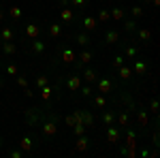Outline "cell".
<instances>
[{
	"mask_svg": "<svg viewBox=\"0 0 160 158\" xmlns=\"http://www.w3.org/2000/svg\"><path fill=\"white\" fill-rule=\"evenodd\" d=\"M94 85H96V92H98V94H105V96L111 94L113 90H115V83H113V79L107 77V75H103V77L98 75V79H96Z\"/></svg>",
	"mask_w": 160,
	"mask_h": 158,
	"instance_id": "1",
	"label": "cell"
},
{
	"mask_svg": "<svg viewBox=\"0 0 160 158\" xmlns=\"http://www.w3.org/2000/svg\"><path fill=\"white\" fill-rule=\"evenodd\" d=\"M58 135V118L51 113L49 120L43 122V137H56Z\"/></svg>",
	"mask_w": 160,
	"mask_h": 158,
	"instance_id": "2",
	"label": "cell"
},
{
	"mask_svg": "<svg viewBox=\"0 0 160 158\" xmlns=\"http://www.w3.org/2000/svg\"><path fill=\"white\" fill-rule=\"evenodd\" d=\"M92 60H94V51L83 49V51H79V54H77V60H75L73 64H75V69H77V71H81L83 66H88V64L92 62Z\"/></svg>",
	"mask_w": 160,
	"mask_h": 158,
	"instance_id": "3",
	"label": "cell"
},
{
	"mask_svg": "<svg viewBox=\"0 0 160 158\" xmlns=\"http://www.w3.org/2000/svg\"><path fill=\"white\" fill-rule=\"evenodd\" d=\"M64 85H66L68 92H79V88H81V75H79V71L68 75V77L64 79Z\"/></svg>",
	"mask_w": 160,
	"mask_h": 158,
	"instance_id": "4",
	"label": "cell"
},
{
	"mask_svg": "<svg viewBox=\"0 0 160 158\" xmlns=\"http://www.w3.org/2000/svg\"><path fill=\"white\" fill-rule=\"evenodd\" d=\"M79 75H81V81H85V83H90V85H94L96 79H98V71L92 69V66H83V69L79 71Z\"/></svg>",
	"mask_w": 160,
	"mask_h": 158,
	"instance_id": "5",
	"label": "cell"
},
{
	"mask_svg": "<svg viewBox=\"0 0 160 158\" xmlns=\"http://www.w3.org/2000/svg\"><path fill=\"white\" fill-rule=\"evenodd\" d=\"M107 141L111 143V145H120V141H122V135H120V128L118 126H107Z\"/></svg>",
	"mask_w": 160,
	"mask_h": 158,
	"instance_id": "6",
	"label": "cell"
},
{
	"mask_svg": "<svg viewBox=\"0 0 160 158\" xmlns=\"http://www.w3.org/2000/svg\"><path fill=\"white\" fill-rule=\"evenodd\" d=\"M134 111H137V122H139V126H141L143 130H147V126H149V116H147V109H143V107H137Z\"/></svg>",
	"mask_w": 160,
	"mask_h": 158,
	"instance_id": "7",
	"label": "cell"
},
{
	"mask_svg": "<svg viewBox=\"0 0 160 158\" xmlns=\"http://www.w3.org/2000/svg\"><path fill=\"white\" fill-rule=\"evenodd\" d=\"M60 21H62V24H73V21H75L73 7H62L60 9Z\"/></svg>",
	"mask_w": 160,
	"mask_h": 158,
	"instance_id": "8",
	"label": "cell"
},
{
	"mask_svg": "<svg viewBox=\"0 0 160 158\" xmlns=\"http://www.w3.org/2000/svg\"><path fill=\"white\" fill-rule=\"evenodd\" d=\"M115 122H118V128L130 126V111L128 109H120V113L115 116Z\"/></svg>",
	"mask_w": 160,
	"mask_h": 158,
	"instance_id": "9",
	"label": "cell"
},
{
	"mask_svg": "<svg viewBox=\"0 0 160 158\" xmlns=\"http://www.w3.org/2000/svg\"><path fill=\"white\" fill-rule=\"evenodd\" d=\"M45 49H47L45 41H38V39H32V41H30V51H32L34 56H43Z\"/></svg>",
	"mask_w": 160,
	"mask_h": 158,
	"instance_id": "10",
	"label": "cell"
},
{
	"mask_svg": "<svg viewBox=\"0 0 160 158\" xmlns=\"http://www.w3.org/2000/svg\"><path fill=\"white\" fill-rule=\"evenodd\" d=\"M81 24H83L85 32H94V30L98 28V21H96V17H92V15H83V17H81Z\"/></svg>",
	"mask_w": 160,
	"mask_h": 158,
	"instance_id": "11",
	"label": "cell"
},
{
	"mask_svg": "<svg viewBox=\"0 0 160 158\" xmlns=\"http://www.w3.org/2000/svg\"><path fill=\"white\" fill-rule=\"evenodd\" d=\"M126 147L128 150H137V130L126 126Z\"/></svg>",
	"mask_w": 160,
	"mask_h": 158,
	"instance_id": "12",
	"label": "cell"
},
{
	"mask_svg": "<svg viewBox=\"0 0 160 158\" xmlns=\"http://www.w3.org/2000/svg\"><path fill=\"white\" fill-rule=\"evenodd\" d=\"M26 36L32 41V39H38L41 36V26L36 24V21H30V24L26 26Z\"/></svg>",
	"mask_w": 160,
	"mask_h": 158,
	"instance_id": "13",
	"label": "cell"
},
{
	"mask_svg": "<svg viewBox=\"0 0 160 158\" xmlns=\"http://www.w3.org/2000/svg\"><path fill=\"white\" fill-rule=\"evenodd\" d=\"M60 58H62V62H64V64H73V62L77 60V54H75L71 47H64V49L60 51Z\"/></svg>",
	"mask_w": 160,
	"mask_h": 158,
	"instance_id": "14",
	"label": "cell"
},
{
	"mask_svg": "<svg viewBox=\"0 0 160 158\" xmlns=\"http://www.w3.org/2000/svg\"><path fill=\"white\" fill-rule=\"evenodd\" d=\"M81 120L85 128H94V113L90 109H81Z\"/></svg>",
	"mask_w": 160,
	"mask_h": 158,
	"instance_id": "15",
	"label": "cell"
},
{
	"mask_svg": "<svg viewBox=\"0 0 160 158\" xmlns=\"http://www.w3.org/2000/svg\"><path fill=\"white\" fill-rule=\"evenodd\" d=\"M47 34L51 39H60L62 36V24H60V21H51L49 28H47Z\"/></svg>",
	"mask_w": 160,
	"mask_h": 158,
	"instance_id": "16",
	"label": "cell"
},
{
	"mask_svg": "<svg viewBox=\"0 0 160 158\" xmlns=\"http://www.w3.org/2000/svg\"><path fill=\"white\" fill-rule=\"evenodd\" d=\"M88 147H90V139L85 137V135H81V137H77V143H75V152L83 154V152H88Z\"/></svg>",
	"mask_w": 160,
	"mask_h": 158,
	"instance_id": "17",
	"label": "cell"
},
{
	"mask_svg": "<svg viewBox=\"0 0 160 158\" xmlns=\"http://www.w3.org/2000/svg\"><path fill=\"white\" fill-rule=\"evenodd\" d=\"M120 43V32L118 30H107L105 32V45H118Z\"/></svg>",
	"mask_w": 160,
	"mask_h": 158,
	"instance_id": "18",
	"label": "cell"
},
{
	"mask_svg": "<svg viewBox=\"0 0 160 158\" xmlns=\"http://www.w3.org/2000/svg\"><path fill=\"white\" fill-rule=\"evenodd\" d=\"M115 71H118V75H120V79H122V81H128V79L134 75V73H132V69H130V66H128L126 62L120 66V69H115Z\"/></svg>",
	"mask_w": 160,
	"mask_h": 158,
	"instance_id": "19",
	"label": "cell"
},
{
	"mask_svg": "<svg viewBox=\"0 0 160 158\" xmlns=\"http://www.w3.org/2000/svg\"><path fill=\"white\" fill-rule=\"evenodd\" d=\"M132 73H134V75H145V73H147V64H145V60H134V64H132Z\"/></svg>",
	"mask_w": 160,
	"mask_h": 158,
	"instance_id": "20",
	"label": "cell"
},
{
	"mask_svg": "<svg viewBox=\"0 0 160 158\" xmlns=\"http://www.w3.org/2000/svg\"><path fill=\"white\" fill-rule=\"evenodd\" d=\"M109 15H111V19H113V21H122V19L126 17V13H124V9H122V7H113V9L109 11Z\"/></svg>",
	"mask_w": 160,
	"mask_h": 158,
	"instance_id": "21",
	"label": "cell"
},
{
	"mask_svg": "<svg viewBox=\"0 0 160 158\" xmlns=\"http://www.w3.org/2000/svg\"><path fill=\"white\" fill-rule=\"evenodd\" d=\"M103 122H105V126L115 124V116H113V111H111V109H103Z\"/></svg>",
	"mask_w": 160,
	"mask_h": 158,
	"instance_id": "22",
	"label": "cell"
},
{
	"mask_svg": "<svg viewBox=\"0 0 160 158\" xmlns=\"http://www.w3.org/2000/svg\"><path fill=\"white\" fill-rule=\"evenodd\" d=\"M38 92H41V98H43L45 103H49V98H51V94H54V88H51V85H43V88H38Z\"/></svg>",
	"mask_w": 160,
	"mask_h": 158,
	"instance_id": "23",
	"label": "cell"
},
{
	"mask_svg": "<svg viewBox=\"0 0 160 158\" xmlns=\"http://www.w3.org/2000/svg\"><path fill=\"white\" fill-rule=\"evenodd\" d=\"M124 21V32H128V34H132V32H137V19H122Z\"/></svg>",
	"mask_w": 160,
	"mask_h": 158,
	"instance_id": "24",
	"label": "cell"
},
{
	"mask_svg": "<svg viewBox=\"0 0 160 158\" xmlns=\"http://www.w3.org/2000/svg\"><path fill=\"white\" fill-rule=\"evenodd\" d=\"M32 145H34V141H32L30 137H21V139H19V150H21V152H30Z\"/></svg>",
	"mask_w": 160,
	"mask_h": 158,
	"instance_id": "25",
	"label": "cell"
},
{
	"mask_svg": "<svg viewBox=\"0 0 160 158\" xmlns=\"http://www.w3.org/2000/svg\"><path fill=\"white\" fill-rule=\"evenodd\" d=\"M137 39H139L141 43H147V41L152 39V32H149L147 28H137Z\"/></svg>",
	"mask_w": 160,
	"mask_h": 158,
	"instance_id": "26",
	"label": "cell"
},
{
	"mask_svg": "<svg viewBox=\"0 0 160 158\" xmlns=\"http://www.w3.org/2000/svg\"><path fill=\"white\" fill-rule=\"evenodd\" d=\"M75 43L81 45V47H85V45L90 43V34H88V32H77V34H75Z\"/></svg>",
	"mask_w": 160,
	"mask_h": 158,
	"instance_id": "27",
	"label": "cell"
},
{
	"mask_svg": "<svg viewBox=\"0 0 160 158\" xmlns=\"http://www.w3.org/2000/svg\"><path fill=\"white\" fill-rule=\"evenodd\" d=\"M92 105L98 107V109H105V107H107V96H105V94H96V96L92 98Z\"/></svg>",
	"mask_w": 160,
	"mask_h": 158,
	"instance_id": "28",
	"label": "cell"
},
{
	"mask_svg": "<svg viewBox=\"0 0 160 158\" xmlns=\"http://www.w3.org/2000/svg\"><path fill=\"white\" fill-rule=\"evenodd\" d=\"M137 54H139V47H137V45H132V43H128L126 49H124V58H134Z\"/></svg>",
	"mask_w": 160,
	"mask_h": 158,
	"instance_id": "29",
	"label": "cell"
},
{
	"mask_svg": "<svg viewBox=\"0 0 160 158\" xmlns=\"http://www.w3.org/2000/svg\"><path fill=\"white\" fill-rule=\"evenodd\" d=\"M79 92H81V96H83V98H90V96L94 94V90H92V85H90V83H81Z\"/></svg>",
	"mask_w": 160,
	"mask_h": 158,
	"instance_id": "30",
	"label": "cell"
},
{
	"mask_svg": "<svg viewBox=\"0 0 160 158\" xmlns=\"http://www.w3.org/2000/svg\"><path fill=\"white\" fill-rule=\"evenodd\" d=\"M126 62V58H124V54H118V56H113V62H111V66H113V71L115 69H120V66Z\"/></svg>",
	"mask_w": 160,
	"mask_h": 158,
	"instance_id": "31",
	"label": "cell"
},
{
	"mask_svg": "<svg viewBox=\"0 0 160 158\" xmlns=\"http://www.w3.org/2000/svg\"><path fill=\"white\" fill-rule=\"evenodd\" d=\"M130 15H132L134 19H139V17L143 15V7H139V5H132V7H130Z\"/></svg>",
	"mask_w": 160,
	"mask_h": 158,
	"instance_id": "32",
	"label": "cell"
},
{
	"mask_svg": "<svg viewBox=\"0 0 160 158\" xmlns=\"http://www.w3.org/2000/svg\"><path fill=\"white\" fill-rule=\"evenodd\" d=\"M2 49H5V54H15V51H17V47H15L11 41H2Z\"/></svg>",
	"mask_w": 160,
	"mask_h": 158,
	"instance_id": "33",
	"label": "cell"
},
{
	"mask_svg": "<svg viewBox=\"0 0 160 158\" xmlns=\"http://www.w3.org/2000/svg\"><path fill=\"white\" fill-rule=\"evenodd\" d=\"M68 5L73 9H85L88 7V0H68Z\"/></svg>",
	"mask_w": 160,
	"mask_h": 158,
	"instance_id": "34",
	"label": "cell"
},
{
	"mask_svg": "<svg viewBox=\"0 0 160 158\" xmlns=\"http://www.w3.org/2000/svg\"><path fill=\"white\" fill-rule=\"evenodd\" d=\"M109 19H111V15H109V11H107V9H103V11L98 13V19H96V21H98V24H107V21H109Z\"/></svg>",
	"mask_w": 160,
	"mask_h": 158,
	"instance_id": "35",
	"label": "cell"
},
{
	"mask_svg": "<svg viewBox=\"0 0 160 158\" xmlns=\"http://www.w3.org/2000/svg\"><path fill=\"white\" fill-rule=\"evenodd\" d=\"M73 132H75V137H81V135H85V126H83L81 122H77V124L73 126Z\"/></svg>",
	"mask_w": 160,
	"mask_h": 158,
	"instance_id": "36",
	"label": "cell"
},
{
	"mask_svg": "<svg viewBox=\"0 0 160 158\" xmlns=\"http://www.w3.org/2000/svg\"><path fill=\"white\" fill-rule=\"evenodd\" d=\"M36 85H38V88L49 85V77H47V75H38V77H36Z\"/></svg>",
	"mask_w": 160,
	"mask_h": 158,
	"instance_id": "37",
	"label": "cell"
},
{
	"mask_svg": "<svg viewBox=\"0 0 160 158\" xmlns=\"http://www.w3.org/2000/svg\"><path fill=\"white\" fill-rule=\"evenodd\" d=\"M158 107H160V105H158V98H152V101H149V113L156 116V113H158Z\"/></svg>",
	"mask_w": 160,
	"mask_h": 158,
	"instance_id": "38",
	"label": "cell"
},
{
	"mask_svg": "<svg viewBox=\"0 0 160 158\" xmlns=\"http://www.w3.org/2000/svg\"><path fill=\"white\" fill-rule=\"evenodd\" d=\"M2 41H13V30L11 28H2Z\"/></svg>",
	"mask_w": 160,
	"mask_h": 158,
	"instance_id": "39",
	"label": "cell"
},
{
	"mask_svg": "<svg viewBox=\"0 0 160 158\" xmlns=\"http://www.w3.org/2000/svg\"><path fill=\"white\" fill-rule=\"evenodd\" d=\"M11 17L13 19H21V9L19 7H11Z\"/></svg>",
	"mask_w": 160,
	"mask_h": 158,
	"instance_id": "40",
	"label": "cell"
},
{
	"mask_svg": "<svg viewBox=\"0 0 160 158\" xmlns=\"http://www.w3.org/2000/svg\"><path fill=\"white\" fill-rule=\"evenodd\" d=\"M64 124H66V126H71V128H73V126L77 124V122H75V118H73V113H71V116H66V118H64Z\"/></svg>",
	"mask_w": 160,
	"mask_h": 158,
	"instance_id": "41",
	"label": "cell"
},
{
	"mask_svg": "<svg viewBox=\"0 0 160 158\" xmlns=\"http://www.w3.org/2000/svg\"><path fill=\"white\" fill-rule=\"evenodd\" d=\"M7 73H9V75H17V66H15V64H9V66H7Z\"/></svg>",
	"mask_w": 160,
	"mask_h": 158,
	"instance_id": "42",
	"label": "cell"
},
{
	"mask_svg": "<svg viewBox=\"0 0 160 158\" xmlns=\"http://www.w3.org/2000/svg\"><path fill=\"white\" fill-rule=\"evenodd\" d=\"M17 83H19L21 88H26V85H28V79H26V77H17Z\"/></svg>",
	"mask_w": 160,
	"mask_h": 158,
	"instance_id": "43",
	"label": "cell"
},
{
	"mask_svg": "<svg viewBox=\"0 0 160 158\" xmlns=\"http://www.w3.org/2000/svg\"><path fill=\"white\" fill-rule=\"evenodd\" d=\"M24 94H26V96H28V98H32V96H34V92H32V90H30V88H28V85H26V88H24Z\"/></svg>",
	"mask_w": 160,
	"mask_h": 158,
	"instance_id": "44",
	"label": "cell"
},
{
	"mask_svg": "<svg viewBox=\"0 0 160 158\" xmlns=\"http://www.w3.org/2000/svg\"><path fill=\"white\" fill-rule=\"evenodd\" d=\"M11 156H13V158H21V150H13Z\"/></svg>",
	"mask_w": 160,
	"mask_h": 158,
	"instance_id": "45",
	"label": "cell"
},
{
	"mask_svg": "<svg viewBox=\"0 0 160 158\" xmlns=\"http://www.w3.org/2000/svg\"><path fill=\"white\" fill-rule=\"evenodd\" d=\"M60 7H71V5H68V0H60Z\"/></svg>",
	"mask_w": 160,
	"mask_h": 158,
	"instance_id": "46",
	"label": "cell"
},
{
	"mask_svg": "<svg viewBox=\"0 0 160 158\" xmlns=\"http://www.w3.org/2000/svg\"><path fill=\"white\" fill-rule=\"evenodd\" d=\"M143 2H145V5H149V2H152V0H143Z\"/></svg>",
	"mask_w": 160,
	"mask_h": 158,
	"instance_id": "47",
	"label": "cell"
},
{
	"mask_svg": "<svg viewBox=\"0 0 160 158\" xmlns=\"http://www.w3.org/2000/svg\"><path fill=\"white\" fill-rule=\"evenodd\" d=\"M0 88H2V79H0Z\"/></svg>",
	"mask_w": 160,
	"mask_h": 158,
	"instance_id": "48",
	"label": "cell"
},
{
	"mask_svg": "<svg viewBox=\"0 0 160 158\" xmlns=\"http://www.w3.org/2000/svg\"><path fill=\"white\" fill-rule=\"evenodd\" d=\"M0 19H2V11H0Z\"/></svg>",
	"mask_w": 160,
	"mask_h": 158,
	"instance_id": "49",
	"label": "cell"
}]
</instances>
